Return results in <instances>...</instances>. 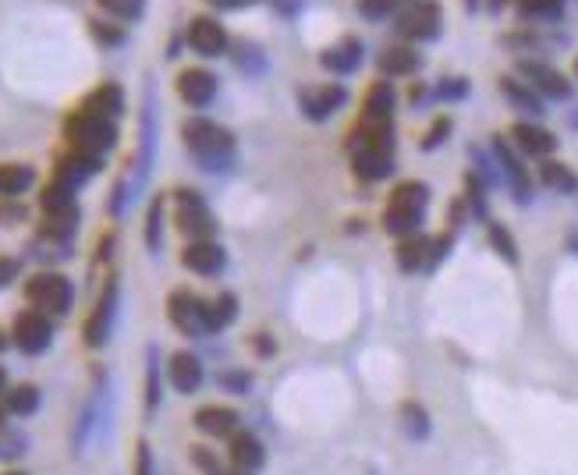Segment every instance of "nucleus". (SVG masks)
Segmentation results:
<instances>
[{
	"instance_id": "obj_1",
	"label": "nucleus",
	"mask_w": 578,
	"mask_h": 475,
	"mask_svg": "<svg viewBox=\"0 0 578 475\" xmlns=\"http://www.w3.org/2000/svg\"><path fill=\"white\" fill-rule=\"evenodd\" d=\"M185 146L192 149V157L206 167V171H227L231 157H234V135L227 128H220L217 121L206 117H192L182 128Z\"/></svg>"
},
{
	"instance_id": "obj_2",
	"label": "nucleus",
	"mask_w": 578,
	"mask_h": 475,
	"mask_svg": "<svg viewBox=\"0 0 578 475\" xmlns=\"http://www.w3.org/2000/svg\"><path fill=\"white\" fill-rule=\"evenodd\" d=\"M426 202H429V189L422 182H404L397 185L390 202L384 209V227L397 238H408V234H419V224L426 216Z\"/></svg>"
},
{
	"instance_id": "obj_3",
	"label": "nucleus",
	"mask_w": 578,
	"mask_h": 475,
	"mask_svg": "<svg viewBox=\"0 0 578 475\" xmlns=\"http://www.w3.org/2000/svg\"><path fill=\"white\" fill-rule=\"evenodd\" d=\"M64 139L72 142V149L79 153H89V157H103L117 146V124L106 121V117H97V114H72L64 121Z\"/></svg>"
},
{
	"instance_id": "obj_4",
	"label": "nucleus",
	"mask_w": 578,
	"mask_h": 475,
	"mask_svg": "<svg viewBox=\"0 0 578 475\" xmlns=\"http://www.w3.org/2000/svg\"><path fill=\"white\" fill-rule=\"evenodd\" d=\"M25 298H29L32 309H39L47 316H68L72 301H75V287H72V281L64 274L43 270V274L25 281Z\"/></svg>"
},
{
	"instance_id": "obj_5",
	"label": "nucleus",
	"mask_w": 578,
	"mask_h": 475,
	"mask_svg": "<svg viewBox=\"0 0 578 475\" xmlns=\"http://www.w3.org/2000/svg\"><path fill=\"white\" fill-rule=\"evenodd\" d=\"M11 341H14V348L25 352V355L47 352L50 341H54V323H50V316L39 312V309L18 312V316H14V327H11Z\"/></svg>"
},
{
	"instance_id": "obj_6",
	"label": "nucleus",
	"mask_w": 578,
	"mask_h": 475,
	"mask_svg": "<svg viewBox=\"0 0 578 475\" xmlns=\"http://www.w3.org/2000/svg\"><path fill=\"white\" fill-rule=\"evenodd\" d=\"M174 202H178V227H182V234H189L192 242H206L217 231V220H213L206 199L195 189H178L174 191Z\"/></svg>"
},
{
	"instance_id": "obj_7",
	"label": "nucleus",
	"mask_w": 578,
	"mask_h": 475,
	"mask_svg": "<svg viewBox=\"0 0 578 475\" xmlns=\"http://www.w3.org/2000/svg\"><path fill=\"white\" fill-rule=\"evenodd\" d=\"M167 316H171V323H174L182 334H189V337L206 334V301H202L199 294H192L189 287L171 291V298H167Z\"/></svg>"
},
{
	"instance_id": "obj_8",
	"label": "nucleus",
	"mask_w": 578,
	"mask_h": 475,
	"mask_svg": "<svg viewBox=\"0 0 578 475\" xmlns=\"http://www.w3.org/2000/svg\"><path fill=\"white\" fill-rule=\"evenodd\" d=\"M114 312H117V277H106L97 305H93V316L86 319V344L89 348H103L106 344L110 327H114Z\"/></svg>"
},
{
	"instance_id": "obj_9",
	"label": "nucleus",
	"mask_w": 578,
	"mask_h": 475,
	"mask_svg": "<svg viewBox=\"0 0 578 475\" xmlns=\"http://www.w3.org/2000/svg\"><path fill=\"white\" fill-rule=\"evenodd\" d=\"M397 32L404 36V39H433L437 32H440V7L433 4V0H415L412 7H404L401 11V18H397Z\"/></svg>"
},
{
	"instance_id": "obj_10",
	"label": "nucleus",
	"mask_w": 578,
	"mask_h": 475,
	"mask_svg": "<svg viewBox=\"0 0 578 475\" xmlns=\"http://www.w3.org/2000/svg\"><path fill=\"white\" fill-rule=\"evenodd\" d=\"M344 103H348L344 86H316V89L298 93V106H302V114H305L309 121H327V117H334Z\"/></svg>"
},
{
	"instance_id": "obj_11",
	"label": "nucleus",
	"mask_w": 578,
	"mask_h": 475,
	"mask_svg": "<svg viewBox=\"0 0 578 475\" xmlns=\"http://www.w3.org/2000/svg\"><path fill=\"white\" fill-rule=\"evenodd\" d=\"M182 263L199 274V277H217L224 267H227V252L213 242V238H206V242H189L185 245V252H182Z\"/></svg>"
},
{
	"instance_id": "obj_12",
	"label": "nucleus",
	"mask_w": 578,
	"mask_h": 475,
	"mask_svg": "<svg viewBox=\"0 0 578 475\" xmlns=\"http://www.w3.org/2000/svg\"><path fill=\"white\" fill-rule=\"evenodd\" d=\"M227 458H231V465L238 469V472L252 475L263 469V462H267V451H263V444H259V437L256 433H249V429H238V433H231V444H227Z\"/></svg>"
},
{
	"instance_id": "obj_13",
	"label": "nucleus",
	"mask_w": 578,
	"mask_h": 475,
	"mask_svg": "<svg viewBox=\"0 0 578 475\" xmlns=\"http://www.w3.org/2000/svg\"><path fill=\"white\" fill-rule=\"evenodd\" d=\"M518 72L529 79V86H532L536 93L550 96V99H568V96H572V82H568L557 68H550V64L522 61V64H518Z\"/></svg>"
},
{
	"instance_id": "obj_14",
	"label": "nucleus",
	"mask_w": 578,
	"mask_h": 475,
	"mask_svg": "<svg viewBox=\"0 0 578 475\" xmlns=\"http://www.w3.org/2000/svg\"><path fill=\"white\" fill-rule=\"evenodd\" d=\"M189 47L199 57H220L227 50V32L217 18H195L189 25Z\"/></svg>"
},
{
	"instance_id": "obj_15",
	"label": "nucleus",
	"mask_w": 578,
	"mask_h": 475,
	"mask_svg": "<svg viewBox=\"0 0 578 475\" xmlns=\"http://www.w3.org/2000/svg\"><path fill=\"white\" fill-rule=\"evenodd\" d=\"M99 167H103V157H89V153L72 149V153L57 164V178H54V182H61V185H68V189L75 191L79 185H86L93 174H99Z\"/></svg>"
},
{
	"instance_id": "obj_16",
	"label": "nucleus",
	"mask_w": 578,
	"mask_h": 475,
	"mask_svg": "<svg viewBox=\"0 0 578 475\" xmlns=\"http://www.w3.org/2000/svg\"><path fill=\"white\" fill-rule=\"evenodd\" d=\"M195 429L206 433V437H231L238 433V411L227 408V404H202L195 411Z\"/></svg>"
},
{
	"instance_id": "obj_17",
	"label": "nucleus",
	"mask_w": 578,
	"mask_h": 475,
	"mask_svg": "<svg viewBox=\"0 0 578 475\" xmlns=\"http://www.w3.org/2000/svg\"><path fill=\"white\" fill-rule=\"evenodd\" d=\"M167 377H171V386L178 390V394H195L199 386H202V362H199V355L192 352H174L171 355V366H167Z\"/></svg>"
},
{
	"instance_id": "obj_18",
	"label": "nucleus",
	"mask_w": 578,
	"mask_h": 475,
	"mask_svg": "<svg viewBox=\"0 0 578 475\" xmlns=\"http://www.w3.org/2000/svg\"><path fill=\"white\" fill-rule=\"evenodd\" d=\"M178 96L189 103V106H209L213 96H217V79L202 68H189L178 75Z\"/></svg>"
},
{
	"instance_id": "obj_19",
	"label": "nucleus",
	"mask_w": 578,
	"mask_h": 475,
	"mask_svg": "<svg viewBox=\"0 0 578 475\" xmlns=\"http://www.w3.org/2000/svg\"><path fill=\"white\" fill-rule=\"evenodd\" d=\"M493 153H497V160H500V167H504V178L511 182V189H514V195H518V202H529V199H532V182H529V174H525L522 160L511 153V146H507L504 139H497V142H493Z\"/></svg>"
},
{
	"instance_id": "obj_20",
	"label": "nucleus",
	"mask_w": 578,
	"mask_h": 475,
	"mask_svg": "<svg viewBox=\"0 0 578 475\" xmlns=\"http://www.w3.org/2000/svg\"><path fill=\"white\" fill-rule=\"evenodd\" d=\"M511 135H514V142H518V149L522 153H529V157H550L554 149H557V139L547 131V128H540V124H514L511 128Z\"/></svg>"
},
{
	"instance_id": "obj_21",
	"label": "nucleus",
	"mask_w": 578,
	"mask_h": 475,
	"mask_svg": "<svg viewBox=\"0 0 578 475\" xmlns=\"http://www.w3.org/2000/svg\"><path fill=\"white\" fill-rule=\"evenodd\" d=\"M319 61H323V68H327V72H337V75H352V72H355V68L362 64V43L348 36V39H341L337 47H330V50H327V54H323Z\"/></svg>"
},
{
	"instance_id": "obj_22",
	"label": "nucleus",
	"mask_w": 578,
	"mask_h": 475,
	"mask_svg": "<svg viewBox=\"0 0 578 475\" xmlns=\"http://www.w3.org/2000/svg\"><path fill=\"white\" fill-rule=\"evenodd\" d=\"M352 164H355V174L362 182H384L394 171V157L380 153V149H355L352 153Z\"/></svg>"
},
{
	"instance_id": "obj_23",
	"label": "nucleus",
	"mask_w": 578,
	"mask_h": 475,
	"mask_svg": "<svg viewBox=\"0 0 578 475\" xmlns=\"http://www.w3.org/2000/svg\"><path fill=\"white\" fill-rule=\"evenodd\" d=\"M82 110H86V114H97V117H106V121H114V117L124 110V93H121L114 82H103L99 89H93V93L86 96Z\"/></svg>"
},
{
	"instance_id": "obj_24",
	"label": "nucleus",
	"mask_w": 578,
	"mask_h": 475,
	"mask_svg": "<svg viewBox=\"0 0 578 475\" xmlns=\"http://www.w3.org/2000/svg\"><path fill=\"white\" fill-rule=\"evenodd\" d=\"M429 238L426 234H408V238H401V245H397V267L404 270V274H415L419 267H426L429 263Z\"/></svg>"
},
{
	"instance_id": "obj_25",
	"label": "nucleus",
	"mask_w": 578,
	"mask_h": 475,
	"mask_svg": "<svg viewBox=\"0 0 578 475\" xmlns=\"http://www.w3.org/2000/svg\"><path fill=\"white\" fill-rule=\"evenodd\" d=\"M234 316H238V298H234L231 291L209 298V301H206V334H217V330L231 327Z\"/></svg>"
},
{
	"instance_id": "obj_26",
	"label": "nucleus",
	"mask_w": 578,
	"mask_h": 475,
	"mask_svg": "<svg viewBox=\"0 0 578 475\" xmlns=\"http://www.w3.org/2000/svg\"><path fill=\"white\" fill-rule=\"evenodd\" d=\"M394 103H397L394 86H390V82H377V86L370 89V96H366V121H370V124H390Z\"/></svg>"
},
{
	"instance_id": "obj_27",
	"label": "nucleus",
	"mask_w": 578,
	"mask_h": 475,
	"mask_svg": "<svg viewBox=\"0 0 578 475\" xmlns=\"http://www.w3.org/2000/svg\"><path fill=\"white\" fill-rule=\"evenodd\" d=\"M36 171L29 164H0V199H14L32 189Z\"/></svg>"
},
{
	"instance_id": "obj_28",
	"label": "nucleus",
	"mask_w": 578,
	"mask_h": 475,
	"mask_svg": "<svg viewBox=\"0 0 578 475\" xmlns=\"http://www.w3.org/2000/svg\"><path fill=\"white\" fill-rule=\"evenodd\" d=\"M36 408H39V386H32V383H18V386H11L4 394V411L7 415L29 419Z\"/></svg>"
},
{
	"instance_id": "obj_29",
	"label": "nucleus",
	"mask_w": 578,
	"mask_h": 475,
	"mask_svg": "<svg viewBox=\"0 0 578 475\" xmlns=\"http://www.w3.org/2000/svg\"><path fill=\"white\" fill-rule=\"evenodd\" d=\"M419 64H422L419 54L408 47H390L380 57V72H387V75H412V72H419Z\"/></svg>"
},
{
	"instance_id": "obj_30",
	"label": "nucleus",
	"mask_w": 578,
	"mask_h": 475,
	"mask_svg": "<svg viewBox=\"0 0 578 475\" xmlns=\"http://www.w3.org/2000/svg\"><path fill=\"white\" fill-rule=\"evenodd\" d=\"M540 182L547 185V189L561 191V195H572V191H578V178L565 167V164H543L540 167Z\"/></svg>"
},
{
	"instance_id": "obj_31",
	"label": "nucleus",
	"mask_w": 578,
	"mask_h": 475,
	"mask_svg": "<svg viewBox=\"0 0 578 475\" xmlns=\"http://www.w3.org/2000/svg\"><path fill=\"white\" fill-rule=\"evenodd\" d=\"M500 93L507 96L518 110H525V114H543V103H540V96L532 93L529 86H522V82H514V79H500Z\"/></svg>"
},
{
	"instance_id": "obj_32",
	"label": "nucleus",
	"mask_w": 578,
	"mask_h": 475,
	"mask_svg": "<svg viewBox=\"0 0 578 475\" xmlns=\"http://www.w3.org/2000/svg\"><path fill=\"white\" fill-rule=\"evenodd\" d=\"M401 419H404L408 437H415V440H426V437H429V415H426V408H422V404L408 401V404L401 408Z\"/></svg>"
},
{
	"instance_id": "obj_33",
	"label": "nucleus",
	"mask_w": 578,
	"mask_h": 475,
	"mask_svg": "<svg viewBox=\"0 0 578 475\" xmlns=\"http://www.w3.org/2000/svg\"><path fill=\"white\" fill-rule=\"evenodd\" d=\"M39 206H43V213L68 209V206H75V191L68 189V185H61V182H54V185H47V189H43V195H39Z\"/></svg>"
},
{
	"instance_id": "obj_34",
	"label": "nucleus",
	"mask_w": 578,
	"mask_h": 475,
	"mask_svg": "<svg viewBox=\"0 0 578 475\" xmlns=\"http://www.w3.org/2000/svg\"><path fill=\"white\" fill-rule=\"evenodd\" d=\"M160 238H164V199H153V206L146 213V245L157 252Z\"/></svg>"
},
{
	"instance_id": "obj_35",
	"label": "nucleus",
	"mask_w": 578,
	"mask_h": 475,
	"mask_svg": "<svg viewBox=\"0 0 578 475\" xmlns=\"http://www.w3.org/2000/svg\"><path fill=\"white\" fill-rule=\"evenodd\" d=\"M489 245L507 259V263H518V245H514V238L507 234V227H500V224H489Z\"/></svg>"
},
{
	"instance_id": "obj_36",
	"label": "nucleus",
	"mask_w": 578,
	"mask_h": 475,
	"mask_svg": "<svg viewBox=\"0 0 578 475\" xmlns=\"http://www.w3.org/2000/svg\"><path fill=\"white\" fill-rule=\"evenodd\" d=\"M99 7H106L110 14H117V18L132 21V18H139V14H142L146 0H99Z\"/></svg>"
},
{
	"instance_id": "obj_37",
	"label": "nucleus",
	"mask_w": 578,
	"mask_h": 475,
	"mask_svg": "<svg viewBox=\"0 0 578 475\" xmlns=\"http://www.w3.org/2000/svg\"><path fill=\"white\" fill-rule=\"evenodd\" d=\"M132 475H157V469H153V451H149L146 440L135 444V465H132Z\"/></svg>"
},
{
	"instance_id": "obj_38",
	"label": "nucleus",
	"mask_w": 578,
	"mask_h": 475,
	"mask_svg": "<svg viewBox=\"0 0 578 475\" xmlns=\"http://www.w3.org/2000/svg\"><path fill=\"white\" fill-rule=\"evenodd\" d=\"M447 135H451V121H447V117H437V121H433V128H429V131H426V139H422V149H437Z\"/></svg>"
},
{
	"instance_id": "obj_39",
	"label": "nucleus",
	"mask_w": 578,
	"mask_h": 475,
	"mask_svg": "<svg viewBox=\"0 0 578 475\" xmlns=\"http://www.w3.org/2000/svg\"><path fill=\"white\" fill-rule=\"evenodd\" d=\"M394 7H397V0H359V11H362L366 18H373V21L387 18Z\"/></svg>"
},
{
	"instance_id": "obj_40",
	"label": "nucleus",
	"mask_w": 578,
	"mask_h": 475,
	"mask_svg": "<svg viewBox=\"0 0 578 475\" xmlns=\"http://www.w3.org/2000/svg\"><path fill=\"white\" fill-rule=\"evenodd\" d=\"M93 36H97L103 47H117V43H124V29L103 25V21H93Z\"/></svg>"
},
{
	"instance_id": "obj_41",
	"label": "nucleus",
	"mask_w": 578,
	"mask_h": 475,
	"mask_svg": "<svg viewBox=\"0 0 578 475\" xmlns=\"http://www.w3.org/2000/svg\"><path fill=\"white\" fill-rule=\"evenodd\" d=\"M160 404V377H157V362H149V377H146V408Z\"/></svg>"
},
{
	"instance_id": "obj_42",
	"label": "nucleus",
	"mask_w": 578,
	"mask_h": 475,
	"mask_svg": "<svg viewBox=\"0 0 578 475\" xmlns=\"http://www.w3.org/2000/svg\"><path fill=\"white\" fill-rule=\"evenodd\" d=\"M18 270H21V267H18V259H0V291L18 277Z\"/></svg>"
},
{
	"instance_id": "obj_43",
	"label": "nucleus",
	"mask_w": 578,
	"mask_h": 475,
	"mask_svg": "<svg viewBox=\"0 0 578 475\" xmlns=\"http://www.w3.org/2000/svg\"><path fill=\"white\" fill-rule=\"evenodd\" d=\"M465 89H469L465 79H447V82L440 86V96H444V99H458V96H465Z\"/></svg>"
},
{
	"instance_id": "obj_44",
	"label": "nucleus",
	"mask_w": 578,
	"mask_h": 475,
	"mask_svg": "<svg viewBox=\"0 0 578 475\" xmlns=\"http://www.w3.org/2000/svg\"><path fill=\"white\" fill-rule=\"evenodd\" d=\"M252 344H256V352H259V355H274V352H277V344L270 341V334H256V341H252Z\"/></svg>"
},
{
	"instance_id": "obj_45",
	"label": "nucleus",
	"mask_w": 578,
	"mask_h": 475,
	"mask_svg": "<svg viewBox=\"0 0 578 475\" xmlns=\"http://www.w3.org/2000/svg\"><path fill=\"white\" fill-rule=\"evenodd\" d=\"M249 383H252L249 373H231L227 377V386H234V390H249Z\"/></svg>"
},
{
	"instance_id": "obj_46",
	"label": "nucleus",
	"mask_w": 578,
	"mask_h": 475,
	"mask_svg": "<svg viewBox=\"0 0 578 475\" xmlns=\"http://www.w3.org/2000/svg\"><path fill=\"white\" fill-rule=\"evenodd\" d=\"M209 4H217V7L231 11V7H249V4H259V0H209Z\"/></svg>"
},
{
	"instance_id": "obj_47",
	"label": "nucleus",
	"mask_w": 578,
	"mask_h": 475,
	"mask_svg": "<svg viewBox=\"0 0 578 475\" xmlns=\"http://www.w3.org/2000/svg\"><path fill=\"white\" fill-rule=\"evenodd\" d=\"M0 394H7V369L0 366Z\"/></svg>"
},
{
	"instance_id": "obj_48",
	"label": "nucleus",
	"mask_w": 578,
	"mask_h": 475,
	"mask_svg": "<svg viewBox=\"0 0 578 475\" xmlns=\"http://www.w3.org/2000/svg\"><path fill=\"white\" fill-rule=\"evenodd\" d=\"M7 344H11V341H7V334H4V330H0V352H4V348H7Z\"/></svg>"
},
{
	"instance_id": "obj_49",
	"label": "nucleus",
	"mask_w": 578,
	"mask_h": 475,
	"mask_svg": "<svg viewBox=\"0 0 578 475\" xmlns=\"http://www.w3.org/2000/svg\"><path fill=\"white\" fill-rule=\"evenodd\" d=\"M0 429H4V411H0Z\"/></svg>"
},
{
	"instance_id": "obj_50",
	"label": "nucleus",
	"mask_w": 578,
	"mask_h": 475,
	"mask_svg": "<svg viewBox=\"0 0 578 475\" xmlns=\"http://www.w3.org/2000/svg\"><path fill=\"white\" fill-rule=\"evenodd\" d=\"M4 475H25V472H4Z\"/></svg>"
},
{
	"instance_id": "obj_51",
	"label": "nucleus",
	"mask_w": 578,
	"mask_h": 475,
	"mask_svg": "<svg viewBox=\"0 0 578 475\" xmlns=\"http://www.w3.org/2000/svg\"><path fill=\"white\" fill-rule=\"evenodd\" d=\"M575 75H578V61H575Z\"/></svg>"
}]
</instances>
